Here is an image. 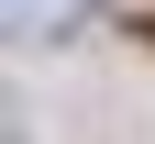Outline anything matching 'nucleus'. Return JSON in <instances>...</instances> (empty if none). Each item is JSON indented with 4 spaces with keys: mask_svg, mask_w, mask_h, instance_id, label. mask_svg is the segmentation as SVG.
I'll list each match as a JSON object with an SVG mask.
<instances>
[{
    "mask_svg": "<svg viewBox=\"0 0 155 144\" xmlns=\"http://www.w3.org/2000/svg\"><path fill=\"white\" fill-rule=\"evenodd\" d=\"M78 11H89V0H11V33H22V45H45V33H67Z\"/></svg>",
    "mask_w": 155,
    "mask_h": 144,
    "instance_id": "1",
    "label": "nucleus"
}]
</instances>
